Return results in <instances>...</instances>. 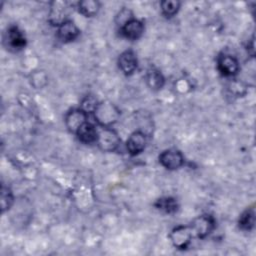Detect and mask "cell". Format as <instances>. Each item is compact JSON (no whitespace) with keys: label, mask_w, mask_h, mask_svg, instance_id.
Masks as SVG:
<instances>
[{"label":"cell","mask_w":256,"mask_h":256,"mask_svg":"<svg viewBox=\"0 0 256 256\" xmlns=\"http://www.w3.org/2000/svg\"><path fill=\"white\" fill-rule=\"evenodd\" d=\"M92 113L100 127H111L118 121L121 114L117 106L110 101L98 102Z\"/></svg>","instance_id":"cell-1"},{"label":"cell","mask_w":256,"mask_h":256,"mask_svg":"<svg viewBox=\"0 0 256 256\" xmlns=\"http://www.w3.org/2000/svg\"><path fill=\"white\" fill-rule=\"evenodd\" d=\"M96 143L104 152H113L118 149L121 139L111 127H101L98 129V137Z\"/></svg>","instance_id":"cell-2"},{"label":"cell","mask_w":256,"mask_h":256,"mask_svg":"<svg viewBox=\"0 0 256 256\" xmlns=\"http://www.w3.org/2000/svg\"><path fill=\"white\" fill-rule=\"evenodd\" d=\"M71 11V6L66 1H53L50 5V10L48 14V21L53 26H60L64 22L70 20L69 14Z\"/></svg>","instance_id":"cell-3"},{"label":"cell","mask_w":256,"mask_h":256,"mask_svg":"<svg viewBox=\"0 0 256 256\" xmlns=\"http://www.w3.org/2000/svg\"><path fill=\"white\" fill-rule=\"evenodd\" d=\"M189 226L192 230L193 236L203 239L206 238L215 229L216 222L213 216L209 214H203L196 217Z\"/></svg>","instance_id":"cell-4"},{"label":"cell","mask_w":256,"mask_h":256,"mask_svg":"<svg viewBox=\"0 0 256 256\" xmlns=\"http://www.w3.org/2000/svg\"><path fill=\"white\" fill-rule=\"evenodd\" d=\"M4 45L13 52L20 51L25 48L27 41L24 33L17 26H10L4 34Z\"/></svg>","instance_id":"cell-5"},{"label":"cell","mask_w":256,"mask_h":256,"mask_svg":"<svg viewBox=\"0 0 256 256\" xmlns=\"http://www.w3.org/2000/svg\"><path fill=\"white\" fill-rule=\"evenodd\" d=\"M169 237H170L172 244L176 248L183 250L189 246V244L193 238V233H192L190 226L179 225L172 229Z\"/></svg>","instance_id":"cell-6"},{"label":"cell","mask_w":256,"mask_h":256,"mask_svg":"<svg viewBox=\"0 0 256 256\" xmlns=\"http://www.w3.org/2000/svg\"><path fill=\"white\" fill-rule=\"evenodd\" d=\"M159 162L168 170H176L184 164V157L179 150L167 149L159 155Z\"/></svg>","instance_id":"cell-7"},{"label":"cell","mask_w":256,"mask_h":256,"mask_svg":"<svg viewBox=\"0 0 256 256\" xmlns=\"http://www.w3.org/2000/svg\"><path fill=\"white\" fill-rule=\"evenodd\" d=\"M217 68L225 77L235 76L240 69L238 60L229 54H221L217 59Z\"/></svg>","instance_id":"cell-8"},{"label":"cell","mask_w":256,"mask_h":256,"mask_svg":"<svg viewBox=\"0 0 256 256\" xmlns=\"http://www.w3.org/2000/svg\"><path fill=\"white\" fill-rule=\"evenodd\" d=\"M87 119H88V113L81 108H76L67 112V114L65 115L64 121L68 130L72 133H76L77 130L84 123L87 122Z\"/></svg>","instance_id":"cell-9"},{"label":"cell","mask_w":256,"mask_h":256,"mask_svg":"<svg viewBox=\"0 0 256 256\" xmlns=\"http://www.w3.org/2000/svg\"><path fill=\"white\" fill-rule=\"evenodd\" d=\"M147 144V134L141 130L134 131L126 142V149L130 155L135 156L143 152Z\"/></svg>","instance_id":"cell-10"},{"label":"cell","mask_w":256,"mask_h":256,"mask_svg":"<svg viewBox=\"0 0 256 256\" xmlns=\"http://www.w3.org/2000/svg\"><path fill=\"white\" fill-rule=\"evenodd\" d=\"M120 32L128 40H137L144 33V23L139 19L133 18L120 28Z\"/></svg>","instance_id":"cell-11"},{"label":"cell","mask_w":256,"mask_h":256,"mask_svg":"<svg viewBox=\"0 0 256 256\" xmlns=\"http://www.w3.org/2000/svg\"><path fill=\"white\" fill-rule=\"evenodd\" d=\"M118 66L125 75H132L138 67L137 56L132 50H126L119 55Z\"/></svg>","instance_id":"cell-12"},{"label":"cell","mask_w":256,"mask_h":256,"mask_svg":"<svg viewBox=\"0 0 256 256\" xmlns=\"http://www.w3.org/2000/svg\"><path fill=\"white\" fill-rule=\"evenodd\" d=\"M80 35V30L72 20H68L58 26L57 37L63 43H69L76 40Z\"/></svg>","instance_id":"cell-13"},{"label":"cell","mask_w":256,"mask_h":256,"mask_svg":"<svg viewBox=\"0 0 256 256\" xmlns=\"http://www.w3.org/2000/svg\"><path fill=\"white\" fill-rule=\"evenodd\" d=\"M80 142L84 144L96 143L98 137V129L90 122L84 123L75 133Z\"/></svg>","instance_id":"cell-14"},{"label":"cell","mask_w":256,"mask_h":256,"mask_svg":"<svg viewBox=\"0 0 256 256\" xmlns=\"http://www.w3.org/2000/svg\"><path fill=\"white\" fill-rule=\"evenodd\" d=\"M145 79H146V83H147L148 87L155 91L162 89V87L164 86V83H165V78L162 75V73L158 69L153 68V67H151L147 70Z\"/></svg>","instance_id":"cell-15"},{"label":"cell","mask_w":256,"mask_h":256,"mask_svg":"<svg viewBox=\"0 0 256 256\" xmlns=\"http://www.w3.org/2000/svg\"><path fill=\"white\" fill-rule=\"evenodd\" d=\"M101 7L100 2L96 0H83L77 3V9L84 17L95 16Z\"/></svg>","instance_id":"cell-16"},{"label":"cell","mask_w":256,"mask_h":256,"mask_svg":"<svg viewBox=\"0 0 256 256\" xmlns=\"http://www.w3.org/2000/svg\"><path fill=\"white\" fill-rule=\"evenodd\" d=\"M238 226L244 231H251L255 226V209L254 207L247 208L238 219Z\"/></svg>","instance_id":"cell-17"},{"label":"cell","mask_w":256,"mask_h":256,"mask_svg":"<svg viewBox=\"0 0 256 256\" xmlns=\"http://www.w3.org/2000/svg\"><path fill=\"white\" fill-rule=\"evenodd\" d=\"M154 206L158 210H160V211H162L164 213H167V214L175 213L178 210V208H179L177 200L175 198H173V197H162V198H159L154 203Z\"/></svg>","instance_id":"cell-18"},{"label":"cell","mask_w":256,"mask_h":256,"mask_svg":"<svg viewBox=\"0 0 256 256\" xmlns=\"http://www.w3.org/2000/svg\"><path fill=\"white\" fill-rule=\"evenodd\" d=\"M181 3L176 0H164L160 2L161 12L166 18H171L175 16L179 9H180Z\"/></svg>","instance_id":"cell-19"},{"label":"cell","mask_w":256,"mask_h":256,"mask_svg":"<svg viewBox=\"0 0 256 256\" xmlns=\"http://www.w3.org/2000/svg\"><path fill=\"white\" fill-rule=\"evenodd\" d=\"M14 202V197L13 193L10 190V188L2 186L1 189V210L2 212H5L10 209Z\"/></svg>","instance_id":"cell-20"},{"label":"cell","mask_w":256,"mask_h":256,"mask_svg":"<svg viewBox=\"0 0 256 256\" xmlns=\"http://www.w3.org/2000/svg\"><path fill=\"white\" fill-rule=\"evenodd\" d=\"M133 13L130 9L128 8H122L118 14L116 15L115 18V22L116 24L119 26V28H121L124 24H126L128 21H130L131 19H133Z\"/></svg>","instance_id":"cell-21"},{"label":"cell","mask_w":256,"mask_h":256,"mask_svg":"<svg viewBox=\"0 0 256 256\" xmlns=\"http://www.w3.org/2000/svg\"><path fill=\"white\" fill-rule=\"evenodd\" d=\"M227 88L231 94H234L236 96H241L246 93V87L241 82H238V81L231 82Z\"/></svg>","instance_id":"cell-22"},{"label":"cell","mask_w":256,"mask_h":256,"mask_svg":"<svg viewBox=\"0 0 256 256\" xmlns=\"http://www.w3.org/2000/svg\"><path fill=\"white\" fill-rule=\"evenodd\" d=\"M98 101L93 96H86L81 104V109L85 110L87 113L93 112L94 108L96 107Z\"/></svg>","instance_id":"cell-23"}]
</instances>
